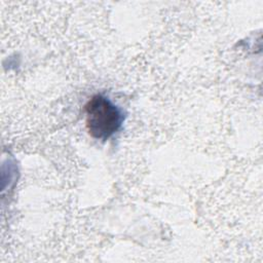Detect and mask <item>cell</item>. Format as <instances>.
I'll return each instance as SVG.
<instances>
[{
    "instance_id": "obj_1",
    "label": "cell",
    "mask_w": 263,
    "mask_h": 263,
    "mask_svg": "<svg viewBox=\"0 0 263 263\" xmlns=\"http://www.w3.org/2000/svg\"><path fill=\"white\" fill-rule=\"evenodd\" d=\"M84 112L87 132L97 140L106 141L111 138L119 130L124 119L122 110L102 95L91 97Z\"/></svg>"
}]
</instances>
